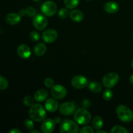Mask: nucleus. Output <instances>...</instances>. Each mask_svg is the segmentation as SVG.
<instances>
[{
  "label": "nucleus",
  "instance_id": "1",
  "mask_svg": "<svg viewBox=\"0 0 133 133\" xmlns=\"http://www.w3.org/2000/svg\"><path fill=\"white\" fill-rule=\"evenodd\" d=\"M40 104H34L31 107L29 111V115L31 119L35 122H40L44 121L46 117V111Z\"/></svg>",
  "mask_w": 133,
  "mask_h": 133
},
{
  "label": "nucleus",
  "instance_id": "2",
  "mask_svg": "<svg viewBox=\"0 0 133 133\" xmlns=\"http://www.w3.org/2000/svg\"><path fill=\"white\" fill-rule=\"evenodd\" d=\"M74 119L78 124L87 125L92 119V115L87 109L81 108L75 112Z\"/></svg>",
  "mask_w": 133,
  "mask_h": 133
},
{
  "label": "nucleus",
  "instance_id": "3",
  "mask_svg": "<svg viewBox=\"0 0 133 133\" xmlns=\"http://www.w3.org/2000/svg\"><path fill=\"white\" fill-rule=\"evenodd\" d=\"M116 114L118 118L123 122H130L133 120V112L124 105L117 107Z\"/></svg>",
  "mask_w": 133,
  "mask_h": 133
},
{
  "label": "nucleus",
  "instance_id": "4",
  "mask_svg": "<svg viewBox=\"0 0 133 133\" xmlns=\"http://www.w3.org/2000/svg\"><path fill=\"white\" fill-rule=\"evenodd\" d=\"M60 131L61 133H77L79 132V127L76 122L71 119H64L61 123Z\"/></svg>",
  "mask_w": 133,
  "mask_h": 133
},
{
  "label": "nucleus",
  "instance_id": "5",
  "mask_svg": "<svg viewBox=\"0 0 133 133\" xmlns=\"http://www.w3.org/2000/svg\"><path fill=\"white\" fill-rule=\"evenodd\" d=\"M119 80V76L117 73L111 72L106 74L103 77L102 82L103 85L107 88H113Z\"/></svg>",
  "mask_w": 133,
  "mask_h": 133
},
{
  "label": "nucleus",
  "instance_id": "6",
  "mask_svg": "<svg viewBox=\"0 0 133 133\" xmlns=\"http://www.w3.org/2000/svg\"><path fill=\"white\" fill-rule=\"evenodd\" d=\"M41 11L46 16H54L57 11V5L52 1H47L42 5Z\"/></svg>",
  "mask_w": 133,
  "mask_h": 133
},
{
  "label": "nucleus",
  "instance_id": "7",
  "mask_svg": "<svg viewBox=\"0 0 133 133\" xmlns=\"http://www.w3.org/2000/svg\"><path fill=\"white\" fill-rule=\"evenodd\" d=\"M51 94L54 98L62 99L67 95V90L64 86L61 84L53 85L51 88Z\"/></svg>",
  "mask_w": 133,
  "mask_h": 133
},
{
  "label": "nucleus",
  "instance_id": "8",
  "mask_svg": "<svg viewBox=\"0 0 133 133\" xmlns=\"http://www.w3.org/2000/svg\"><path fill=\"white\" fill-rule=\"evenodd\" d=\"M88 80L83 75H76L71 79V84L76 89H83L88 85Z\"/></svg>",
  "mask_w": 133,
  "mask_h": 133
},
{
  "label": "nucleus",
  "instance_id": "9",
  "mask_svg": "<svg viewBox=\"0 0 133 133\" xmlns=\"http://www.w3.org/2000/svg\"><path fill=\"white\" fill-rule=\"evenodd\" d=\"M48 22L47 18L44 16L41 15V14L35 16L34 17L33 21H32V23H33L35 28H36L38 31H42V30L45 29L48 25Z\"/></svg>",
  "mask_w": 133,
  "mask_h": 133
},
{
  "label": "nucleus",
  "instance_id": "10",
  "mask_svg": "<svg viewBox=\"0 0 133 133\" xmlns=\"http://www.w3.org/2000/svg\"><path fill=\"white\" fill-rule=\"evenodd\" d=\"M59 112L64 116H70L75 112V105L72 102H65L59 107Z\"/></svg>",
  "mask_w": 133,
  "mask_h": 133
},
{
  "label": "nucleus",
  "instance_id": "11",
  "mask_svg": "<svg viewBox=\"0 0 133 133\" xmlns=\"http://www.w3.org/2000/svg\"><path fill=\"white\" fill-rule=\"evenodd\" d=\"M58 37V33L57 31L53 29H49L44 31L42 33V38L46 43L54 42Z\"/></svg>",
  "mask_w": 133,
  "mask_h": 133
},
{
  "label": "nucleus",
  "instance_id": "12",
  "mask_svg": "<svg viewBox=\"0 0 133 133\" xmlns=\"http://www.w3.org/2000/svg\"><path fill=\"white\" fill-rule=\"evenodd\" d=\"M56 123L54 119H45L41 125V130L44 133H51L53 132L55 127Z\"/></svg>",
  "mask_w": 133,
  "mask_h": 133
},
{
  "label": "nucleus",
  "instance_id": "13",
  "mask_svg": "<svg viewBox=\"0 0 133 133\" xmlns=\"http://www.w3.org/2000/svg\"><path fill=\"white\" fill-rule=\"evenodd\" d=\"M17 52L19 55L22 58L26 59L28 58L31 55V51L29 47L26 44H21L18 46Z\"/></svg>",
  "mask_w": 133,
  "mask_h": 133
},
{
  "label": "nucleus",
  "instance_id": "14",
  "mask_svg": "<svg viewBox=\"0 0 133 133\" xmlns=\"http://www.w3.org/2000/svg\"><path fill=\"white\" fill-rule=\"evenodd\" d=\"M5 21L6 23L10 25H15L18 24L21 21V16L19 13H9L5 18Z\"/></svg>",
  "mask_w": 133,
  "mask_h": 133
},
{
  "label": "nucleus",
  "instance_id": "15",
  "mask_svg": "<svg viewBox=\"0 0 133 133\" xmlns=\"http://www.w3.org/2000/svg\"><path fill=\"white\" fill-rule=\"evenodd\" d=\"M45 108L48 111L50 112H54L58 109V102L57 99L49 98L46 100L45 103Z\"/></svg>",
  "mask_w": 133,
  "mask_h": 133
},
{
  "label": "nucleus",
  "instance_id": "16",
  "mask_svg": "<svg viewBox=\"0 0 133 133\" xmlns=\"http://www.w3.org/2000/svg\"><path fill=\"white\" fill-rule=\"evenodd\" d=\"M103 8L107 13L114 14L119 10V5L115 1H109L104 5Z\"/></svg>",
  "mask_w": 133,
  "mask_h": 133
},
{
  "label": "nucleus",
  "instance_id": "17",
  "mask_svg": "<svg viewBox=\"0 0 133 133\" xmlns=\"http://www.w3.org/2000/svg\"><path fill=\"white\" fill-rule=\"evenodd\" d=\"M48 97V92L45 89L42 88L36 92L34 95V98L37 102H43L45 101Z\"/></svg>",
  "mask_w": 133,
  "mask_h": 133
},
{
  "label": "nucleus",
  "instance_id": "18",
  "mask_svg": "<svg viewBox=\"0 0 133 133\" xmlns=\"http://www.w3.org/2000/svg\"><path fill=\"white\" fill-rule=\"evenodd\" d=\"M70 17L71 20H73L74 22H80L83 19L84 15L81 10H77V9H74L72 11L70 12Z\"/></svg>",
  "mask_w": 133,
  "mask_h": 133
},
{
  "label": "nucleus",
  "instance_id": "19",
  "mask_svg": "<svg viewBox=\"0 0 133 133\" xmlns=\"http://www.w3.org/2000/svg\"><path fill=\"white\" fill-rule=\"evenodd\" d=\"M47 47L43 43H39V44H36L34 48V52L35 54L38 57H41L43 56L45 53L46 52Z\"/></svg>",
  "mask_w": 133,
  "mask_h": 133
},
{
  "label": "nucleus",
  "instance_id": "20",
  "mask_svg": "<svg viewBox=\"0 0 133 133\" xmlns=\"http://www.w3.org/2000/svg\"><path fill=\"white\" fill-rule=\"evenodd\" d=\"M92 125L96 129H101L103 126V119L101 116H96L92 121Z\"/></svg>",
  "mask_w": 133,
  "mask_h": 133
},
{
  "label": "nucleus",
  "instance_id": "21",
  "mask_svg": "<svg viewBox=\"0 0 133 133\" xmlns=\"http://www.w3.org/2000/svg\"><path fill=\"white\" fill-rule=\"evenodd\" d=\"M88 88H89L90 90L94 93H99L102 90V87L101 84L96 81H93L90 83Z\"/></svg>",
  "mask_w": 133,
  "mask_h": 133
},
{
  "label": "nucleus",
  "instance_id": "22",
  "mask_svg": "<svg viewBox=\"0 0 133 133\" xmlns=\"http://www.w3.org/2000/svg\"><path fill=\"white\" fill-rule=\"evenodd\" d=\"M79 3V0H64V5L68 9L76 8Z\"/></svg>",
  "mask_w": 133,
  "mask_h": 133
},
{
  "label": "nucleus",
  "instance_id": "23",
  "mask_svg": "<svg viewBox=\"0 0 133 133\" xmlns=\"http://www.w3.org/2000/svg\"><path fill=\"white\" fill-rule=\"evenodd\" d=\"M110 132L112 133H128V130L120 125H116L112 128Z\"/></svg>",
  "mask_w": 133,
  "mask_h": 133
},
{
  "label": "nucleus",
  "instance_id": "24",
  "mask_svg": "<svg viewBox=\"0 0 133 133\" xmlns=\"http://www.w3.org/2000/svg\"><path fill=\"white\" fill-rule=\"evenodd\" d=\"M35 98H32L30 96H26L24 97L23 100V103L27 107H32L35 104Z\"/></svg>",
  "mask_w": 133,
  "mask_h": 133
},
{
  "label": "nucleus",
  "instance_id": "25",
  "mask_svg": "<svg viewBox=\"0 0 133 133\" xmlns=\"http://www.w3.org/2000/svg\"><path fill=\"white\" fill-rule=\"evenodd\" d=\"M113 95H114V94H113L112 91L110 88H108L103 92V97L105 101H110L113 97Z\"/></svg>",
  "mask_w": 133,
  "mask_h": 133
},
{
  "label": "nucleus",
  "instance_id": "26",
  "mask_svg": "<svg viewBox=\"0 0 133 133\" xmlns=\"http://www.w3.org/2000/svg\"><path fill=\"white\" fill-rule=\"evenodd\" d=\"M9 87V83L7 80L2 75H0V90H5Z\"/></svg>",
  "mask_w": 133,
  "mask_h": 133
},
{
  "label": "nucleus",
  "instance_id": "27",
  "mask_svg": "<svg viewBox=\"0 0 133 133\" xmlns=\"http://www.w3.org/2000/svg\"><path fill=\"white\" fill-rule=\"evenodd\" d=\"M69 15V11L68 8H62L58 11V16L61 19H65L67 18Z\"/></svg>",
  "mask_w": 133,
  "mask_h": 133
},
{
  "label": "nucleus",
  "instance_id": "28",
  "mask_svg": "<svg viewBox=\"0 0 133 133\" xmlns=\"http://www.w3.org/2000/svg\"><path fill=\"white\" fill-rule=\"evenodd\" d=\"M26 10V15L29 17H35L36 16V11L35 9L32 6H28L25 9Z\"/></svg>",
  "mask_w": 133,
  "mask_h": 133
},
{
  "label": "nucleus",
  "instance_id": "29",
  "mask_svg": "<svg viewBox=\"0 0 133 133\" xmlns=\"http://www.w3.org/2000/svg\"><path fill=\"white\" fill-rule=\"evenodd\" d=\"M24 125H25V127H26L27 130H30L31 131L32 129H33L34 127H35V125H34L33 122H32V119H27L25 120L24 122Z\"/></svg>",
  "mask_w": 133,
  "mask_h": 133
},
{
  "label": "nucleus",
  "instance_id": "30",
  "mask_svg": "<svg viewBox=\"0 0 133 133\" xmlns=\"http://www.w3.org/2000/svg\"><path fill=\"white\" fill-rule=\"evenodd\" d=\"M44 85L48 88H51L53 85H55V81L52 78L48 77L44 80Z\"/></svg>",
  "mask_w": 133,
  "mask_h": 133
},
{
  "label": "nucleus",
  "instance_id": "31",
  "mask_svg": "<svg viewBox=\"0 0 133 133\" xmlns=\"http://www.w3.org/2000/svg\"><path fill=\"white\" fill-rule=\"evenodd\" d=\"M29 37L32 41H38L40 39V34L36 31H32L30 33Z\"/></svg>",
  "mask_w": 133,
  "mask_h": 133
},
{
  "label": "nucleus",
  "instance_id": "32",
  "mask_svg": "<svg viewBox=\"0 0 133 133\" xmlns=\"http://www.w3.org/2000/svg\"><path fill=\"white\" fill-rule=\"evenodd\" d=\"M79 132L80 133H93L94 132V130L90 126H85L81 129Z\"/></svg>",
  "mask_w": 133,
  "mask_h": 133
},
{
  "label": "nucleus",
  "instance_id": "33",
  "mask_svg": "<svg viewBox=\"0 0 133 133\" xmlns=\"http://www.w3.org/2000/svg\"><path fill=\"white\" fill-rule=\"evenodd\" d=\"M19 14L21 16H24L26 15V10L25 9H22L19 10Z\"/></svg>",
  "mask_w": 133,
  "mask_h": 133
},
{
  "label": "nucleus",
  "instance_id": "34",
  "mask_svg": "<svg viewBox=\"0 0 133 133\" xmlns=\"http://www.w3.org/2000/svg\"><path fill=\"white\" fill-rule=\"evenodd\" d=\"M10 133H21L20 130L18 129H13L11 131H9Z\"/></svg>",
  "mask_w": 133,
  "mask_h": 133
},
{
  "label": "nucleus",
  "instance_id": "35",
  "mask_svg": "<svg viewBox=\"0 0 133 133\" xmlns=\"http://www.w3.org/2000/svg\"><path fill=\"white\" fill-rule=\"evenodd\" d=\"M54 121L56 123L58 124V123H61V121H62V119H61V118H60V117H56V118H55Z\"/></svg>",
  "mask_w": 133,
  "mask_h": 133
},
{
  "label": "nucleus",
  "instance_id": "36",
  "mask_svg": "<svg viewBox=\"0 0 133 133\" xmlns=\"http://www.w3.org/2000/svg\"><path fill=\"white\" fill-rule=\"evenodd\" d=\"M129 81H130V83H131V84H132V85H133V74H132V75H131V77H130Z\"/></svg>",
  "mask_w": 133,
  "mask_h": 133
},
{
  "label": "nucleus",
  "instance_id": "37",
  "mask_svg": "<svg viewBox=\"0 0 133 133\" xmlns=\"http://www.w3.org/2000/svg\"><path fill=\"white\" fill-rule=\"evenodd\" d=\"M97 133H107V131H103V130H97V132H96Z\"/></svg>",
  "mask_w": 133,
  "mask_h": 133
},
{
  "label": "nucleus",
  "instance_id": "38",
  "mask_svg": "<svg viewBox=\"0 0 133 133\" xmlns=\"http://www.w3.org/2000/svg\"><path fill=\"white\" fill-rule=\"evenodd\" d=\"M30 133H40V131H36V130H33V131H30Z\"/></svg>",
  "mask_w": 133,
  "mask_h": 133
},
{
  "label": "nucleus",
  "instance_id": "39",
  "mask_svg": "<svg viewBox=\"0 0 133 133\" xmlns=\"http://www.w3.org/2000/svg\"><path fill=\"white\" fill-rule=\"evenodd\" d=\"M131 66H132V68H133V58H132V61H131Z\"/></svg>",
  "mask_w": 133,
  "mask_h": 133
},
{
  "label": "nucleus",
  "instance_id": "40",
  "mask_svg": "<svg viewBox=\"0 0 133 133\" xmlns=\"http://www.w3.org/2000/svg\"><path fill=\"white\" fill-rule=\"evenodd\" d=\"M32 1H40V0H32Z\"/></svg>",
  "mask_w": 133,
  "mask_h": 133
},
{
  "label": "nucleus",
  "instance_id": "41",
  "mask_svg": "<svg viewBox=\"0 0 133 133\" xmlns=\"http://www.w3.org/2000/svg\"><path fill=\"white\" fill-rule=\"evenodd\" d=\"M86 1H90V0H86Z\"/></svg>",
  "mask_w": 133,
  "mask_h": 133
},
{
  "label": "nucleus",
  "instance_id": "42",
  "mask_svg": "<svg viewBox=\"0 0 133 133\" xmlns=\"http://www.w3.org/2000/svg\"><path fill=\"white\" fill-rule=\"evenodd\" d=\"M132 37H133V33H132Z\"/></svg>",
  "mask_w": 133,
  "mask_h": 133
}]
</instances>
